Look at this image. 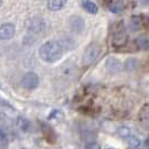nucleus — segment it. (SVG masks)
Listing matches in <instances>:
<instances>
[{
    "label": "nucleus",
    "mask_w": 149,
    "mask_h": 149,
    "mask_svg": "<svg viewBox=\"0 0 149 149\" xmlns=\"http://www.w3.org/2000/svg\"><path fill=\"white\" fill-rule=\"evenodd\" d=\"M63 53L64 49L57 40H47L43 45H40L38 49V55L40 60L48 64H53L60 61L63 56Z\"/></svg>",
    "instance_id": "obj_1"
},
{
    "label": "nucleus",
    "mask_w": 149,
    "mask_h": 149,
    "mask_svg": "<svg viewBox=\"0 0 149 149\" xmlns=\"http://www.w3.org/2000/svg\"><path fill=\"white\" fill-rule=\"evenodd\" d=\"M100 53H101V48H100L99 44H95V43L90 44L85 48L84 53H83V56H82L83 66H90L91 64H93L95 62V60L99 57Z\"/></svg>",
    "instance_id": "obj_2"
},
{
    "label": "nucleus",
    "mask_w": 149,
    "mask_h": 149,
    "mask_svg": "<svg viewBox=\"0 0 149 149\" xmlns=\"http://www.w3.org/2000/svg\"><path fill=\"white\" fill-rule=\"evenodd\" d=\"M26 29L33 35L42 34L46 29V22L42 17H31L26 22Z\"/></svg>",
    "instance_id": "obj_3"
},
{
    "label": "nucleus",
    "mask_w": 149,
    "mask_h": 149,
    "mask_svg": "<svg viewBox=\"0 0 149 149\" xmlns=\"http://www.w3.org/2000/svg\"><path fill=\"white\" fill-rule=\"evenodd\" d=\"M20 84L24 89L35 90L39 85V77L35 72H28L22 76Z\"/></svg>",
    "instance_id": "obj_4"
},
{
    "label": "nucleus",
    "mask_w": 149,
    "mask_h": 149,
    "mask_svg": "<svg viewBox=\"0 0 149 149\" xmlns=\"http://www.w3.org/2000/svg\"><path fill=\"white\" fill-rule=\"evenodd\" d=\"M67 24H68V27L70 29L72 30L73 33H76V34H80L82 33L84 28H85V22L81 16L77 15H73L71 16L67 20Z\"/></svg>",
    "instance_id": "obj_5"
},
{
    "label": "nucleus",
    "mask_w": 149,
    "mask_h": 149,
    "mask_svg": "<svg viewBox=\"0 0 149 149\" xmlns=\"http://www.w3.org/2000/svg\"><path fill=\"white\" fill-rule=\"evenodd\" d=\"M15 25L11 22H6L0 26V40H9L15 36Z\"/></svg>",
    "instance_id": "obj_6"
},
{
    "label": "nucleus",
    "mask_w": 149,
    "mask_h": 149,
    "mask_svg": "<svg viewBox=\"0 0 149 149\" xmlns=\"http://www.w3.org/2000/svg\"><path fill=\"white\" fill-rule=\"evenodd\" d=\"M105 68L109 72H111V73H118V72H120L123 68V65H122V63L118 58L109 57L105 61Z\"/></svg>",
    "instance_id": "obj_7"
},
{
    "label": "nucleus",
    "mask_w": 149,
    "mask_h": 149,
    "mask_svg": "<svg viewBox=\"0 0 149 149\" xmlns=\"http://www.w3.org/2000/svg\"><path fill=\"white\" fill-rule=\"evenodd\" d=\"M142 27V22L141 18L138 17V16H132L129 20V24H128V28L130 31L132 33H136L138 30H140V28Z\"/></svg>",
    "instance_id": "obj_8"
},
{
    "label": "nucleus",
    "mask_w": 149,
    "mask_h": 149,
    "mask_svg": "<svg viewBox=\"0 0 149 149\" xmlns=\"http://www.w3.org/2000/svg\"><path fill=\"white\" fill-rule=\"evenodd\" d=\"M67 0H48L47 7L52 11H58L65 7Z\"/></svg>",
    "instance_id": "obj_9"
},
{
    "label": "nucleus",
    "mask_w": 149,
    "mask_h": 149,
    "mask_svg": "<svg viewBox=\"0 0 149 149\" xmlns=\"http://www.w3.org/2000/svg\"><path fill=\"white\" fill-rule=\"evenodd\" d=\"M81 5H82L83 9H84L86 13H89V14L95 15V14H97V11H99L97 6L93 1H91V0H82Z\"/></svg>",
    "instance_id": "obj_10"
},
{
    "label": "nucleus",
    "mask_w": 149,
    "mask_h": 149,
    "mask_svg": "<svg viewBox=\"0 0 149 149\" xmlns=\"http://www.w3.org/2000/svg\"><path fill=\"white\" fill-rule=\"evenodd\" d=\"M58 43L62 45L63 49H64V48H65V49H73V48L75 47L74 39L71 38L70 36H66V35H63Z\"/></svg>",
    "instance_id": "obj_11"
},
{
    "label": "nucleus",
    "mask_w": 149,
    "mask_h": 149,
    "mask_svg": "<svg viewBox=\"0 0 149 149\" xmlns=\"http://www.w3.org/2000/svg\"><path fill=\"white\" fill-rule=\"evenodd\" d=\"M136 45L140 49H148L149 48V37L146 35H140L136 38Z\"/></svg>",
    "instance_id": "obj_12"
},
{
    "label": "nucleus",
    "mask_w": 149,
    "mask_h": 149,
    "mask_svg": "<svg viewBox=\"0 0 149 149\" xmlns=\"http://www.w3.org/2000/svg\"><path fill=\"white\" fill-rule=\"evenodd\" d=\"M125 9V3L123 1L118 0V1H113L109 5V10L113 14H120L122 10Z\"/></svg>",
    "instance_id": "obj_13"
},
{
    "label": "nucleus",
    "mask_w": 149,
    "mask_h": 149,
    "mask_svg": "<svg viewBox=\"0 0 149 149\" xmlns=\"http://www.w3.org/2000/svg\"><path fill=\"white\" fill-rule=\"evenodd\" d=\"M127 42V35L123 33V31H119L114 35L113 37V44L114 46H122V45L126 44Z\"/></svg>",
    "instance_id": "obj_14"
},
{
    "label": "nucleus",
    "mask_w": 149,
    "mask_h": 149,
    "mask_svg": "<svg viewBox=\"0 0 149 149\" xmlns=\"http://www.w3.org/2000/svg\"><path fill=\"white\" fill-rule=\"evenodd\" d=\"M138 66H139V61L137 60V58H134V57L128 58L125 62V64H123V68L127 70V71H134Z\"/></svg>",
    "instance_id": "obj_15"
},
{
    "label": "nucleus",
    "mask_w": 149,
    "mask_h": 149,
    "mask_svg": "<svg viewBox=\"0 0 149 149\" xmlns=\"http://www.w3.org/2000/svg\"><path fill=\"white\" fill-rule=\"evenodd\" d=\"M127 141L130 147H134V148H138V147L140 146V143H141L140 139H139L138 137H136V136H132V134H130V136L128 137Z\"/></svg>",
    "instance_id": "obj_16"
},
{
    "label": "nucleus",
    "mask_w": 149,
    "mask_h": 149,
    "mask_svg": "<svg viewBox=\"0 0 149 149\" xmlns=\"http://www.w3.org/2000/svg\"><path fill=\"white\" fill-rule=\"evenodd\" d=\"M117 134H119L121 138H123V139H127L128 137L131 134V131H130V129L128 127H125V126H122V127H119L117 129Z\"/></svg>",
    "instance_id": "obj_17"
},
{
    "label": "nucleus",
    "mask_w": 149,
    "mask_h": 149,
    "mask_svg": "<svg viewBox=\"0 0 149 149\" xmlns=\"http://www.w3.org/2000/svg\"><path fill=\"white\" fill-rule=\"evenodd\" d=\"M86 149H101V147L97 142H90L86 145Z\"/></svg>",
    "instance_id": "obj_18"
},
{
    "label": "nucleus",
    "mask_w": 149,
    "mask_h": 149,
    "mask_svg": "<svg viewBox=\"0 0 149 149\" xmlns=\"http://www.w3.org/2000/svg\"><path fill=\"white\" fill-rule=\"evenodd\" d=\"M145 143H146V146L149 148V138H147V140H146V142H145Z\"/></svg>",
    "instance_id": "obj_19"
},
{
    "label": "nucleus",
    "mask_w": 149,
    "mask_h": 149,
    "mask_svg": "<svg viewBox=\"0 0 149 149\" xmlns=\"http://www.w3.org/2000/svg\"><path fill=\"white\" fill-rule=\"evenodd\" d=\"M2 3H3V0H0V7L2 6Z\"/></svg>",
    "instance_id": "obj_20"
},
{
    "label": "nucleus",
    "mask_w": 149,
    "mask_h": 149,
    "mask_svg": "<svg viewBox=\"0 0 149 149\" xmlns=\"http://www.w3.org/2000/svg\"><path fill=\"white\" fill-rule=\"evenodd\" d=\"M129 149H138V148H134V147H131V148H129Z\"/></svg>",
    "instance_id": "obj_21"
},
{
    "label": "nucleus",
    "mask_w": 149,
    "mask_h": 149,
    "mask_svg": "<svg viewBox=\"0 0 149 149\" xmlns=\"http://www.w3.org/2000/svg\"><path fill=\"white\" fill-rule=\"evenodd\" d=\"M107 149H114V148H107Z\"/></svg>",
    "instance_id": "obj_22"
}]
</instances>
